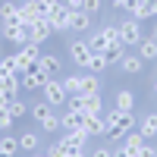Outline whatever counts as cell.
Returning a JSON list of instances; mask_svg holds the SVG:
<instances>
[{
  "label": "cell",
  "instance_id": "6da1fadb",
  "mask_svg": "<svg viewBox=\"0 0 157 157\" xmlns=\"http://www.w3.org/2000/svg\"><path fill=\"white\" fill-rule=\"evenodd\" d=\"M132 126H135L132 113H123V110H116V107L107 113V138H110V141L126 138L129 132H132Z\"/></svg>",
  "mask_w": 157,
  "mask_h": 157
},
{
  "label": "cell",
  "instance_id": "7a4b0ae2",
  "mask_svg": "<svg viewBox=\"0 0 157 157\" xmlns=\"http://www.w3.org/2000/svg\"><path fill=\"white\" fill-rule=\"evenodd\" d=\"M13 57H16V72L22 75V72H29V69H35V66H38V60H41V44L29 41V44H22Z\"/></svg>",
  "mask_w": 157,
  "mask_h": 157
},
{
  "label": "cell",
  "instance_id": "3957f363",
  "mask_svg": "<svg viewBox=\"0 0 157 157\" xmlns=\"http://www.w3.org/2000/svg\"><path fill=\"white\" fill-rule=\"evenodd\" d=\"M41 94H44V101L50 104V107H63V104H69V94H66V88H63L60 78H47V85L41 88Z\"/></svg>",
  "mask_w": 157,
  "mask_h": 157
},
{
  "label": "cell",
  "instance_id": "277c9868",
  "mask_svg": "<svg viewBox=\"0 0 157 157\" xmlns=\"http://www.w3.org/2000/svg\"><path fill=\"white\" fill-rule=\"evenodd\" d=\"M116 29H120V41H123L126 47H138V41H141V22H138V19L129 16L126 22L116 25Z\"/></svg>",
  "mask_w": 157,
  "mask_h": 157
},
{
  "label": "cell",
  "instance_id": "5b68a950",
  "mask_svg": "<svg viewBox=\"0 0 157 157\" xmlns=\"http://www.w3.org/2000/svg\"><path fill=\"white\" fill-rule=\"evenodd\" d=\"M69 50V60L75 63L78 69H88V60H91V47H88V41H82V38H75V41L66 47Z\"/></svg>",
  "mask_w": 157,
  "mask_h": 157
},
{
  "label": "cell",
  "instance_id": "8992f818",
  "mask_svg": "<svg viewBox=\"0 0 157 157\" xmlns=\"http://www.w3.org/2000/svg\"><path fill=\"white\" fill-rule=\"evenodd\" d=\"M19 85H22V91H41V88L47 85V75L35 66V69H29V72L19 75Z\"/></svg>",
  "mask_w": 157,
  "mask_h": 157
},
{
  "label": "cell",
  "instance_id": "52a82bcc",
  "mask_svg": "<svg viewBox=\"0 0 157 157\" xmlns=\"http://www.w3.org/2000/svg\"><path fill=\"white\" fill-rule=\"evenodd\" d=\"M69 16H72V10H69L66 3H60V6L47 16V22H50V29H54V32H66V29H69Z\"/></svg>",
  "mask_w": 157,
  "mask_h": 157
},
{
  "label": "cell",
  "instance_id": "ba28073f",
  "mask_svg": "<svg viewBox=\"0 0 157 157\" xmlns=\"http://www.w3.org/2000/svg\"><path fill=\"white\" fill-rule=\"evenodd\" d=\"M3 38H6L10 44L22 47V44H29V29H25L22 22H13V25H3Z\"/></svg>",
  "mask_w": 157,
  "mask_h": 157
},
{
  "label": "cell",
  "instance_id": "9c48e42d",
  "mask_svg": "<svg viewBox=\"0 0 157 157\" xmlns=\"http://www.w3.org/2000/svg\"><path fill=\"white\" fill-rule=\"evenodd\" d=\"M50 35H54V29H50L47 19H35V22L29 25V41H35V44H44Z\"/></svg>",
  "mask_w": 157,
  "mask_h": 157
},
{
  "label": "cell",
  "instance_id": "30bf717a",
  "mask_svg": "<svg viewBox=\"0 0 157 157\" xmlns=\"http://www.w3.org/2000/svg\"><path fill=\"white\" fill-rule=\"evenodd\" d=\"M38 69H41L47 78H57L60 69H63V60L57 54H41V60H38Z\"/></svg>",
  "mask_w": 157,
  "mask_h": 157
},
{
  "label": "cell",
  "instance_id": "8fae6325",
  "mask_svg": "<svg viewBox=\"0 0 157 157\" xmlns=\"http://www.w3.org/2000/svg\"><path fill=\"white\" fill-rule=\"evenodd\" d=\"M88 138H91V135L85 132V129H66V135H63L60 141H63V145H66L69 151H82Z\"/></svg>",
  "mask_w": 157,
  "mask_h": 157
},
{
  "label": "cell",
  "instance_id": "7c38bea8",
  "mask_svg": "<svg viewBox=\"0 0 157 157\" xmlns=\"http://www.w3.org/2000/svg\"><path fill=\"white\" fill-rule=\"evenodd\" d=\"M116 66H120L126 75H138L141 69H145V60H141L138 54H129V50H126V54H123V60L116 63Z\"/></svg>",
  "mask_w": 157,
  "mask_h": 157
},
{
  "label": "cell",
  "instance_id": "4fadbf2b",
  "mask_svg": "<svg viewBox=\"0 0 157 157\" xmlns=\"http://www.w3.org/2000/svg\"><path fill=\"white\" fill-rule=\"evenodd\" d=\"M129 13H132V19L145 22V19L154 16V0H132V3H129Z\"/></svg>",
  "mask_w": 157,
  "mask_h": 157
},
{
  "label": "cell",
  "instance_id": "5bb4252c",
  "mask_svg": "<svg viewBox=\"0 0 157 157\" xmlns=\"http://www.w3.org/2000/svg\"><path fill=\"white\" fill-rule=\"evenodd\" d=\"M85 120H88V113H82V110H66L60 116V126L63 129H85Z\"/></svg>",
  "mask_w": 157,
  "mask_h": 157
},
{
  "label": "cell",
  "instance_id": "9a60e30c",
  "mask_svg": "<svg viewBox=\"0 0 157 157\" xmlns=\"http://www.w3.org/2000/svg\"><path fill=\"white\" fill-rule=\"evenodd\" d=\"M85 132L88 135H107V116L104 113H91L85 120Z\"/></svg>",
  "mask_w": 157,
  "mask_h": 157
},
{
  "label": "cell",
  "instance_id": "2e32d148",
  "mask_svg": "<svg viewBox=\"0 0 157 157\" xmlns=\"http://www.w3.org/2000/svg\"><path fill=\"white\" fill-rule=\"evenodd\" d=\"M113 101H116V110H123V113H132V110H135V94H132L129 88H120Z\"/></svg>",
  "mask_w": 157,
  "mask_h": 157
},
{
  "label": "cell",
  "instance_id": "e0dca14e",
  "mask_svg": "<svg viewBox=\"0 0 157 157\" xmlns=\"http://www.w3.org/2000/svg\"><path fill=\"white\" fill-rule=\"evenodd\" d=\"M69 29L72 32H88L91 29V16L85 10H72V16H69Z\"/></svg>",
  "mask_w": 157,
  "mask_h": 157
},
{
  "label": "cell",
  "instance_id": "ac0fdd59",
  "mask_svg": "<svg viewBox=\"0 0 157 157\" xmlns=\"http://www.w3.org/2000/svg\"><path fill=\"white\" fill-rule=\"evenodd\" d=\"M138 57L145 63L157 60V38H141V41H138Z\"/></svg>",
  "mask_w": 157,
  "mask_h": 157
},
{
  "label": "cell",
  "instance_id": "d6986e66",
  "mask_svg": "<svg viewBox=\"0 0 157 157\" xmlns=\"http://www.w3.org/2000/svg\"><path fill=\"white\" fill-rule=\"evenodd\" d=\"M0 19H3V25L19 22V6L13 3V0H3V3H0Z\"/></svg>",
  "mask_w": 157,
  "mask_h": 157
},
{
  "label": "cell",
  "instance_id": "ffe728a7",
  "mask_svg": "<svg viewBox=\"0 0 157 157\" xmlns=\"http://www.w3.org/2000/svg\"><path fill=\"white\" fill-rule=\"evenodd\" d=\"M19 75H3L0 78V91H3L6 98H19Z\"/></svg>",
  "mask_w": 157,
  "mask_h": 157
},
{
  "label": "cell",
  "instance_id": "44dd1931",
  "mask_svg": "<svg viewBox=\"0 0 157 157\" xmlns=\"http://www.w3.org/2000/svg\"><path fill=\"white\" fill-rule=\"evenodd\" d=\"M16 151H19V138H13L10 132L0 138V157H16Z\"/></svg>",
  "mask_w": 157,
  "mask_h": 157
},
{
  "label": "cell",
  "instance_id": "7402d4cb",
  "mask_svg": "<svg viewBox=\"0 0 157 157\" xmlns=\"http://www.w3.org/2000/svg\"><path fill=\"white\" fill-rule=\"evenodd\" d=\"M123 54H126V44H123V41H110V44H107V50H104L107 63H120V60H123Z\"/></svg>",
  "mask_w": 157,
  "mask_h": 157
},
{
  "label": "cell",
  "instance_id": "603a6c76",
  "mask_svg": "<svg viewBox=\"0 0 157 157\" xmlns=\"http://www.w3.org/2000/svg\"><path fill=\"white\" fill-rule=\"evenodd\" d=\"M138 132H141V135H145L148 141H151V138L157 135V113H148V116H145V120H141V129H138Z\"/></svg>",
  "mask_w": 157,
  "mask_h": 157
},
{
  "label": "cell",
  "instance_id": "cb8c5ba5",
  "mask_svg": "<svg viewBox=\"0 0 157 157\" xmlns=\"http://www.w3.org/2000/svg\"><path fill=\"white\" fill-rule=\"evenodd\" d=\"M88 47H91V54H104V50H107V35H104V29L88 38Z\"/></svg>",
  "mask_w": 157,
  "mask_h": 157
},
{
  "label": "cell",
  "instance_id": "d4e9b609",
  "mask_svg": "<svg viewBox=\"0 0 157 157\" xmlns=\"http://www.w3.org/2000/svg\"><path fill=\"white\" fill-rule=\"evenodd\" d=\"M82 94H101V78L91 72V75H82Z\"/></svg>",
  "mask_w": 157,
  "mask_h": 157
},
{
  "label": "cell",
  "instance_id": "484cf974",
  "mask_svg": "<svg viewBox=\"0 0 157 157\" xmlns=\"http://www.w3.org/2000/svg\"><path fill=\"white\" fill-rule=\"evenodd\" d=\"M38 19V13H35V3H32V0H29V3H22L19 6V22L25 25V29H29V25Z\"/></svg>",
  "mask_w": 157,
  "mask_h": 157
},
{
  "label": "cell",
  "instance_id": "4316f807",
  "mask_svg": "<svg viewBox=\"0 0 157 157\" xmlns=\"http://www.w3.org/2000/svg\"><path fill=\"white\" fill-rule=\"evenodd\" d=\"M63 88H66V94H82V75H66L63 78Z\"/></svg>",
  "mask_w": 157,
  "mask_h": 157
},
{
  "label": "cell",
  "instance_id": "83f0119b",
  "mask_svg": "<svg viewBox=\"0 0 157 157\" xmlns=\"http://www.w3.org/2000/svg\"><path fill=\"white\" fill-rule=\"evenodd\" d=\"M110 66V63H107V57H104V54H91V60H88V72H104V69H107Z\"/></svg>",
  "mask_w": 157,
  "mask_h": 157
},
{
  "label": "cell",
  "instance_id": "f1b7e54d",
  "mask_svg": "<svg viewBox=\"0 0 157 157\" xmlns=\"http://www.w3.org/2000/svg\"><path fill=\"white\" fill-rule=\"evenodd\" d=\"M19 151H38V135L35 132H22L19 135Z\"/></svg>",
  "mask_w": 157,
  "mask_h": 157
},
{
  "label": "cell",
  "instance_id": "f546056e",
  "mask_svg": "<svg viewBox=\"0 0 157 157\" xmlns=\"http://www.w3.org/2000/svg\"><path fill=\"white\" fill-rule=\"evenodd\" d=\"M145 141H148V138H145V135H141V132H138V129H132V132H129V135H126V148H129V151H138L141 145H145Z\"/></svg>",
  "mask_w": 157,
  "mask_h": 157
},
{
  "label": "cell",
  "instance_id": "4dcf8cb0",
  "mask_svg": "<svg viewBox=\"0 0 157 157\" xmlns=\"http://www.w3.org/2000/svg\"><path fill=\"white\" fill-rule=\"evenodd\" d=\"M10 113L16 116V120H19V116H25V113H29V107H25V101H19V98H13V101H10Z\"/></svg>",
  "mask_w": 157,
  "mask_h": 157
},
{
  "label": "cell",
  "instance_id": "1f68e13d",
  "mask_svg": "<svg viewBox=\"0 0 157 157\" xmlns=\"http://www.w3.org/2000/svg\"><path fill=\"white\" fill-rule=\"evenodd\" d=\"M47 154H50V157H69V148L63 145V141H54V145L47 148Z\"/></svg>",
  "mask_w": 157,
  "mask_h": 157
},
{
  "label": "cell",
  "instance_id": "d6a6232c",
  "mask_svg": "<svg viewBox=\"0 0 157 157\" xmlns=\"http://www.w3.org/2000/svg\"><path fill=\"white\" fill-rule=\"evenodd\" d=\"M101 6H104V0H85V6H82V10L88 13V16H94V13H98Z\"/></svg>",
  "mask_w": 157,
  "mask_h": 157
},
{
  "label": "cell",
  "instance_id": "836d02e7",
  "mask_svg": "<svg viewBox=\"0 0 157 157\" xmlns=\"http://www.w3.org/2000/svg\"><path fill=\"white\" fill-rule=\"evenodd\" d=\"M13 120H16V116H13L10 110H0V129H6V132H10V126H13Z\"/></svg>",
  "mask_w": 157,
  "mask_h": 157
},
{
  "label": "cell",
  "instance_id": "e575fe53",
  "mask_svg": "<svg viewBox=\"0 0 157 157\" xmlns=\"http://www.w3.org/2000/svg\"><path fill=\"white\" fill-rule=\"evenodd\" d=\"M138 157H157V148H154V145H148V141H145V145L138 148Z\"/></svg>",
  "mask_w": 157,
  "mask_h": 157
},
{
  "label": "cell",
  "instance_id": "d590c367",
  "mask_svg": "<svg viewBox=\"0 0 157 157\" xmlns=\"http://www.w3.org/2000/svg\"><path fill=\"white\" fill-rule=\"evenodd\" d=\"M113 157H138V151H129L123 145V148H113Z\"/></svg>",
  "mask_w": 157,
  "mask_h": 157
},
{
  "label": "cell",
  "instance_id": "8d00e7d4",
  "mask_svg": "<svg viewBox=\"0 0 157 157\" xmlns=\"http://www.w3.org/2000/svg\"><path fill=\"white\" fill-rule=\"evenodd\" d=\"M91 157H113V151L101 145V148H94V151H91Z\"/></svg>",
  "mask_w": 157,
  "mask_h": 157
},
{
  "label": "cell",
  "instance_id": "74e56055",
  "mask_svg": "<svg viewBox=\"0 0 157 157\" xmlns=\"http://www.w3.org/2000/svg\"><path fill=\"white\" fill-rule=\"evenodd\" d=\"M63 3H66L69 10H82V6H85V0H63Z\"/></svg>",
  "mask_w": 157,
  "mask_h": 157
},
{
  "label": "cell",
  "instance_id": "f35d334b",
  "mask_svg": "<svg viewBox=\"0 0 157 157\" xmlns=\"http://www.w3.org/2000/svg\"><path fill=\"white\" fill-rule=\"evenodd\" d=\"M110 3H113L116 10H129V3H132V0H110Z\"/></svg>",
  "mask_w": 157,
  "mask_h": 157
},
{
  "label": "cell",
  "instance_id": "ab89813d",
  "mask_svg": "<svg viewBox=\"0 0 157 157\" xmlns=\"http://www.w3.org/2000/svg\"><path fill=\"white\" fill-rule=\"evenodd\" d=\"M69 157H85V154L82 151H69Z\"/></svg>",
  "mask_w": 157,
  "mask_h": 157
},
{
  "label": "cell",
  "instance_id": "60d3db41",
  "mask_svg": "<svg viewBox=\"0 0 157 157\" xmlns=\"http://www.w3.org/2000/svg\"><path fill=\"white\" fill-rule=\"evenodd\" d=\"M32 157H50V154H47V151H44V154H32Z\"/></svg>",
  "mask_w": 157,
  "mask_h": 157
},
{
  "label": "cell",
  "instance_id": "b9f144b4",
  "mask_svg": "<svg viewBox=\"0 0 157 157\" xmlns=\"http://www.w3.org/2000/svg\"><path fill=\"white\" fill-rule=\"evenodd\" d=\"M154 94H157V78H154Z\"/></svg>",
  "mask_w": 157,
  "mask_h": 157
},
{
  "label": "cell",
  "instance_id": "7bdbcfd3",
  "mask_svg": "<svg viewBox=\"0 0 157 157\" xmlns=\"http://www.w3.org/2000/svg\"><path fill=\"white\" fill-rule=\"evenodd\" d=\"M154 16H157V0H154Z\"/></svg>",
  "mask_w": 157,
  "mask_h": 157
},
{
  "label": "cell",
  "instance_id": "ee69618b",
  "mask_svg": "<svg viewBox=\"0 0 157 157\" xmlns=\"http://www.w3.org/2000/svg\"><path fill=\"white\" fill-rule=\"evenodd\" d=\"M0 38H3V25H0Z\"/></svg>",
  "mask_w": 157,
  "mask_h": 157
},
{
  "label": "cell",
  "instance_id": "f6af8a7d",
  "mask_svg": "<svg viewBox=\"0 0 157 157\" xmlns=\"http://www.w3.org/2000/svg\"><path fill=\"white\" fill-rule=\"evenodd\" d=\"M154 38H157V29H154Z\"/></svg>",
  "mask_w": 157,
  "mask_h": 157
},
{
  "label": "cell",
  "instance_id": "bcb514c9",
  "mask_svg": "<svg viewBox=\"0 0 157 157\" xmlns=\"http://www.w3.org/2000/svg\"><path fill=\"white\" fill-rule=\"evenodd\" d=\"M25 157H32V154H25Z\"/></svg>",
  "mask_w": 157,
  "mask_h": 157
},
{
  "label": "cell",
  "instance_id": "7dc6e473",
  "mask_svg": "<svg viewBox=\"0 0 157 157\" xmlns=\"http://www.w3.org/2000/svg\"><path fill=\"white\" fill-rule=\"evenodd\" d=\"M0 3H3V0H0Z\"/></svg>",
  "mask_w": 157,
  "mask_h": 157
},
{
  "label": "cell",
  "instance_id": "c3c4849f",
  "mask_svg": "<svg viewBox=\"0 0 157 157\" xmlns=\"http://www.w3.org/2000/svg\"><path fill=\"white\" fill-rule=\"evenodd\" d=\"M0 60H3V57H0Z\"/></svg>",
  "mask_w": 157,
  "mask_h": 157
}]
</instances>
